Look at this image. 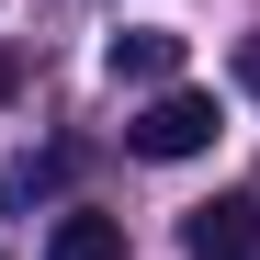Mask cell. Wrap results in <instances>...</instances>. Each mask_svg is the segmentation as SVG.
I'll return each instance as SVG.
<instances>
[{"label":"cell","instance_id":"obj_1","mask_svg":"<svg viewBox=\"0 0 260 260\" xmlns=\"http://www.w3.org/2000/svg\"><path fill=\"white\" fill-rule=\"evenodd\" d=\"M215 136H226V113H215V91H181V79H170V91L124 124V147L136 158H158V170H181V158H204Z\"/></svg>","mask_w":260,"mask_h":260},{"label":"cell","instance_id":"obj_2","mask_svg":"<svg viewBox=\"0 0 260 260\" xmlns=\"http://www.w3.org/2000/svg\"><path fill=\"white\" fill-rule=\"evenodd\" d=\"M102 68H113V79H147V91H170V79H181V34H158V23H124L113 46H102Z\"/></svg>","mask_w":260,"mask_h":260},{"label":"cell","instance_id":"obj_3","mask_svg":"<svg viewBox=\"0 0 260 260\" xmlns=\"http://www.w3.org/2000/svg\"><path fill=\"white\" fill-rule=\"evenodd\" d=\"M192 260H260V204H249V192L204 204V215H192Z\"/></svg>","mask_w":260,"mask_h":260},{"label":"cell","instance_id":"obj_4","mask_svg":"<svg viewBox=\"0 0 260 260\" xmlns=\"http://www.w3.org/2000/svg\"><path fill=\"white\" fill-rule=\"evenodd\" d=\"M46 260H124V215H91V204L57 215V226H46Z\"/></svg>","mask_w":260,"mask_h":260},{"label":"cell","instance_id":"obj_5","mask_svg":"<svg viewBox=\"0 0 260 260\" xmlns=\"http://www.w3.org/2000/svg\"><path fill=\"white\" fill-rule=\"evenodd\" d=\"M57 181H68V158H23V170H12L0 192H12V204H34V192H57Z\"/></svg>","mask_w":260,"mask_h":260},{"label":"cell","instance_id":"obj_6","mask_svg":"<svg viewBox=\"0 0 260 260\" xmlns=\"http://www.w3.org/2000/svg\"><path fill=\"white\" fill-rule=\"evenodd\" d=\"M238 91H260V34H238Z\"/></svg>","mask_w":260,"mask_h":260},{"label":"cell","instance_id":"obj_7","mask_svg":"<svg viewBox=\"0 0 260 260\" xmlns=\"http://www.w3.org/2000/svg\"><path fill=\"white\" fill-rule=\"evenodd\" d=\"M12 79H23V68H12V57H0V102H12Z\"/></svg>","mask_w":260,"mask_h":260}]
</instances>
